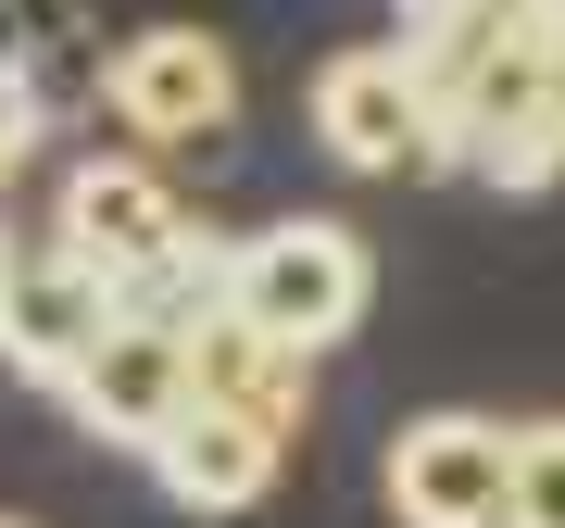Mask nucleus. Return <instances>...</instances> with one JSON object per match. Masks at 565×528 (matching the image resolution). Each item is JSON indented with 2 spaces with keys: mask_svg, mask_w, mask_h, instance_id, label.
Segmentation results:
<instances>
[{
  "mask_svg": "<svg viewBox=\"0 0 565 528\" xmlns=\"http://www.w3.org/2000/svg\"><path fill=\"white\" fill-rule=\"evenodd\" d=\"M13 252H25V240H0V277H13Z\"/></svg>",
  "mask_w": 565,
  "mask_h": 528,
  "instance_id": "obj_12",
  "label": "nucleus"
},
{
  "mask_svg": "<svg viewBox=\"0 0 565 528\" xmlns=\"http://www.w3.org/2000/svg\"><path fill=\"white\" fill-rule=\"evenodd\" d=\"M315 139L340 151L352 177H427V163H452L440 151V114H427V88L403 76L390 39H364V51H340L315 76Z\"/></svg>",
  "mask_w": 565,
  "mask_h": 528,
  "instance_id": "obj_4",
  "label": "nucleus"
},
{
  "mask_svg": "<svg viewBox=\"0 0 565 528\" xmlns=\"http://www.w3.org/2000/svg\"><path fill=\"white\" fill-rule=\"evenodd\" d=\"M503 528H565V415L515 427V516Z\"/></svg>",
  "mask_w": 565,
  "mask_h": 528,
  "instance_id": "obj_10",
  "label": "nucleus"
},
{
  "mask_svg": "<svg viewBox=\"0 0 565 528\" xmlns=\"http://www.w3.org/2000/svg\"><path fill=\"white\" fill-rule=\"evenodd\" d=\"M0 528H25V516H0Z\"/></svg>",
  "mask_w": 565,
  "mask_h": 528,
  "instance_id": "obj_13",
  "label": "nucleus"
},
{
  "mask_svg": "<svg viewBox=\"0 0 565 528\" xmlns=\"http://www.w3.org/2000/svg\"><path fill=\"white\" fill-rule=\"evenodd\" d=\"M102 327H114V277H102V264H76L63 240H25L13 252V277H0V366H13V378L63 390L88 352H102Z\"/></svg>",
  "mask_w": 565,
  "mask_h": 528,
  "instance_id": "obj_5",
  "label": "nucleus"
},
{
  "mask_svg": "<svg viewBox=\"0 0 565 528\" xmlns=\"http://www.w3.org/2000/svg\"><path fill=\"white\" fill-rule=\"evenodd\" d=\"M403 13V39H452V25H490L503 0H390Z\"/></svg>",
  "mask_w": 565,
  "mask_h": 528,
  "instance_id": "obj_11",
  "label": "nucleus"
},
{
  "mask_svg": "<svg viewBox=\"0 0 565 528\" xmlns=\"http://www.w3.org/2000/svg\"><path fill=\"white\" fill-rule=\"evenodd\" d=\"M76 264H102L114 289H139L163 252H189V202L151 177V163H126V151H88L76 177H63V226H51Z\"/></svg>",
  "mask_w": 565,
  "mask_h": 528,
  "instance_id": "obj_6",
  "label": "nucleus"
},
{
  "mask_svg": "<svg viewBox=\"0 0 565 528\" xmlns=\"http://www.w3.org/2000/svg\"><path fill=\"white\" fill-rule=\"evenodd\" d=\"M139 466L177 490L189 516H239V504H264V490H277V466H289V441H264L252 415H214V403H189L177 427H163V441L139 453Z\"/></svg>",
  "mask_w": 565,
  "mask_h": 528,
  "instance_id": "obj_8",
  "label": "nucleus"
},
{
  "mask_svg": "<svg viewBox=\"0 0 565 528\" xmlns=\"http://www.w3.org/2000/svg\"><path fill=\"white\" fill-rule=\"evenodd\" d=\"M189 403L252 415L264 441H302V415H315V352H277V340H252L239 315H214L202 340H189Z\"/></svg>",
  "mask_w": 565,
  "mask_h": 528,
  "instance_id": "obj_9",
  "label": "nucleus"
},
{
  "mask_svg": "<svg viewBox=\"0 0 565 528\" xmlns=\"http://www.w3.org/2000/svg\"><path fill=\"white\" fill-rule=\"evenodd\" d=\"M63 403L88 415V441L151 453L163 427L189 415V340H177V327H151V315H114V327H102V352L63 378Z\"/></svg>",
  "mask_w": 565,
  "mask_h": 528,
  "instance_id": "obj_7",
  "label": "nucleus"
},
{
  "mask_svg": "<svg viewBox=\"0 0 565 528\" xmlns=\"http://www.w3.org/2000/svg\"><path fill=\"white\" fill-rule=\"evenodd\" d=\"M390 516L403 528H503L515 516V427L503 415H415L390 441Z\"/></svg>",
  "mask_w": 565,
  "mask_h": 528,
  "instance_id": "obj_2",
  "label": "nucleus"
},
{
  "mask_svg": "<svg viewBox=\"0 0 565 528\" xmlns=\"http://www.w3.org/2000/svg\"><path fill=\"white\" fill-rule=\"evenodd\" d=\"M102 102L114 126H139V139H214L226 114H239V63H226L214 25H139V39H114L102 63Z\"/></svg>",
  "mask_w": 565,
  "mask_h": 528,
  "instance_id": "obj_3",
  "label": "nucleus"
},
{
  "mask_svg": "<svg viewBox=\"0 0 565 528\" xmlns=\"http://www.w3.org/2000/svg\"><path fill=\"white\" fill-rule=\"evenodd\" d=\"M364 289H377V264H364V240L340 214H277V226H252V240L226 252V315H239L252 340H277V352L352 340Z\"/></svg>",
  "mask_w": 565,
  "mask_h": 528,
  "instance_id": "obj_1",
  "label": "nucleus"
}]
</instances>
